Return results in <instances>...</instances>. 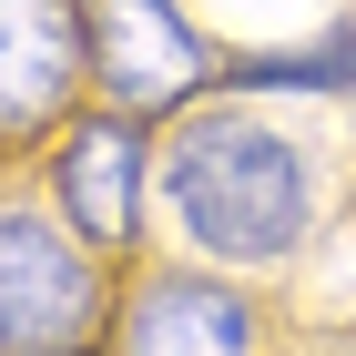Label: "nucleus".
I'll list each match as a JSON object with an SVG mask.
<instances>
[{"label": "nucleus", "mask_w": 356, "mask_h": 356, "mask_svg": "<svg viewBox=\"0 0 356 356\" xmlns=\"http://www.w3.org/2000/svg\"><path fill=\"white\" fill-rule=\"evenodd\" d=\"M143 184H153V153H143V122H133V112H92V122H72L61 153H51L61 224H72L92 254H133Z\"/></svg>", "instance_id": "nucleus-5"}, {"label": "nucleus", "mask_w": 356, "mask_h": 356, "mask_svg": "<svg viewBox=\"0 0 356 356\" xmlns=\"http://www.w3.org/2000/svg\"><path fill=\"white\" fill-rule=\"evenodd\" d=\"M346 102H356V61H346Z\"/></svg>", "instance_id": "nucleus-8"}, {"label": "nucleus", "mask_w": 356, "mask_h": 356, "mask_svg": "<svg viewBox=\"0 0 356 356\" xmlns=\"http://www.w3.org/2000/svg\"><path fill=\"white\" fill-rule=\"evenodd\" d=\"M82 61H92L82 0H0V153L41 143L72 112Z\"/></svg>", "instance_id": "nucleus-4"}, {"label": "nucleus", "mask_w": 356, "mask_h": 356, "mask_svg": "<svg viewBox=\"0 0 356 356\" xmlns=\"http://www.w3.org/2000/svg\"><path fill=\"white\" fill-rule=\"evenodd\" d=\"M153 193L173 204L184 245L214 265H285L316 224L305 143L254 122V112H184L163 163H153Z\"/></svg>", "instance_id": "nucleus-1"}, {"label": "nucleus", "mask_w": 356, "mask_h": 356, "mask_svg": "<svg viewBox=\"0 0 356 356\" xmlns=\"http://www.w3.org/2000/svg\"><path fill=\"white\" fill-rule=\"evenodd\" d=\"M112 326H122V356H254L265 346L254 296H234L224 275H143L112 305Z\"/></svg>", "instance_id": "nucleus-6"}, {"label": "nucleus", "mask_w": 356, "mask_h": 356, "mask_svg": "<svg viewBox=\"0 0 356 356\" xmlns=\"http://www.w3.org/2000/svg\"><path fill=\"white\" fill-rule=\"evenodd\" d=\"M72 356H92V346H72Z\"/></svg>", "instance_id": "nucleus-9"}, {"label": "nucleus", "mask_w": 356, "mask_h": 356, "mask_svg": "<svg viewBox=\"0 0 356 356\" xmlns=\"http://www.w3.org/2000/svg\"><path fill=\"white\" fill-rule=\"evenodd\" d=\"M102 265L112 254H92L61 214L0 204V356H72V346H92V326L112 316Z\"/></svg>", "instance_id": "nucleus-2"}, {"label": "nucleus", "mask_w": 356, "mask_h": 356, "mask_svg": "<svg viewBox=\"0 0 356 356\" xmlns=\"http://www.w3.org/2000/svg\"><path fill=\"white\" fill-rule=\"evenodd\" d=\"M82 31H92V82H102V102L133 112V122L204 102V82H214L204 31L173 0H82Z\"/></svg>", "instance_id": "nucleus-3"}, {"label": "nucleus", "mask_w": 356, "mask_h": 356, "mask_svg": "<svg viewBox=\"0 0 356 356\" xmlns=\"http://www.w3.org/2000/svg\"><path fill=\"white\" fill-rule=\"evenodd\" d=\"M346 61H356V31L326 21L316 41H296V51H245V61H234V82H245V92H336V82H346Z\"/></svg>", "instance_id": "nucleus-7"}]
</instances>
